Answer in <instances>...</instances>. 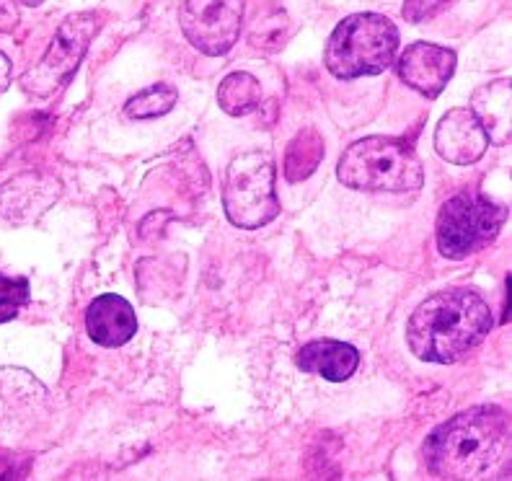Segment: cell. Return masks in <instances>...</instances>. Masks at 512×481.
<instances>
[{
	"instance_id": "cell-4",
	"label": "cell",
	"mask_w": 512,
	"mask_h": 481,
	"mask_svg": "<svg viewBox=\"0 0 512 481\" xmlns=\"http://www.w3.org/2000/svg\"><path fill=\"white\" fill-rule=\"evenodd\" d=\"M339 182L357 192H417L425 182L422 161L412 145L394 138H365L344 150Z\"/></svg>"
},
{
	"instance_id": "cell-17",
	"label": "cell",
	"mask_w": 512,
	"mask_h": 481,
	"mask_svg": "<svg viewBox=\"0 0 512 481\" xmlns=\"http://www.w3.org/2000/svg\"><path fill=\"white\" fill-rule=\"evenodd\" d=\"M179 101V91L171 83H153L132 96L125 104V114L130 119H156L169 114Z\"/></svg>"
},
{
	"instance_id": "cell-9",
	"label": "cell",
	"mask_w": 512,
	"mask_h": 481,
	"mask_svg": "<svg viewBox=\"0 0 512 481\" xmlns=\"http://www.w3.org/2000/svg\"><path fill=\"white\" fill-rule=\"evenodd\" d=\"M399 78L417 94L435 99L456 73V52L430 42L409 44L396 60Z\"/></svg>"
},
{
	"instance_id": "cell-16",
	"label": "cell",
	"mask_w": 512,
	"mask_h": 481,
	"mask_svg": "<svg viewBox=\"0 0 512 481\" xmlns=\"http://www.w3.org/2000/svg\"><path fill=\"white\" fill-rule=\"evenodd\" d=\"M218 104L231 117H246L262 107V83L244 70L225 75L218 88Z\"/></svg>"
},
{
	"instance_id": "cell-3",
	"label": "cell",
	"mask_w": 512,
	"mask_h": 481,
	"mask_svg": "<svg viewBox=\"0 0 512 481\" xmlns=\"http://www.w3.org/2000/svg\"><path fill=\"white\" fill-rule=\"evenodd\" d=\"M399 29L381 13H355L339 21L326 44L324 63L339 81L381 75L394 65Z\"/></svg>"
},
{
	"instance_id": "cell-22",
	"label": "cell",
	"mask_w": 512,
	"mask_h": 481,
	"mask_svg": "<svg viewBox=\"0 0 512 481\" xmlns=\"http://www.w3.org/2000/svg\"><path fill=\"white\" fill-rule=\"evenodd\" d=\"M11 86V60L0 52V96L6 94Z\"/></svg>"
},
{
	"instance_id": "cell-19",
	"label": "cell",
	"mask_w": 512,
	"mask_h": 481,
	"mask_svg": "<svg viewBox=\"0 0 512 481\" xmlns=\"http://www.w3.org/2000/svg\"><path fill=\"white\" fill-rule=\"evenodd\" d=\"M32 290L26 277H6L0 272V324H8L29 303Z\"/></svg>"
},
{
	"instance_id": "cell-15",
	"label": "cell",
	"mask_w": 512,
	"mask_h": 481,
	"mask_svg": "<svg viewBox=\"0 0 512 481\" xmlns=\"http://www.w3.org/2000/svg\"><path fill=\"white\" fill-rule=\"evenodd\" d=\"M324 138L313 127L300 130L288 145V153H285V163H282V171H285V179L293 184L306 182L308 176L316 174V169L324 161Z\"/></svg>"
},
{
	"instance_id": "cell-21",
	"label": "cell",
	"mask_w": 512,
	"mask_h": 481,
	"mask_svg": "<svg viewBox=\"0 0 512 481\" xmlns=\"http://www.w3.org/2000/svg\"><path fill=\"white\" fill-rule=\"evenodd\" d=\"M16 24H19L16 0H0V32H13Z\"/></svg>"
},
{
	"instance_id": "cell-23",
	"label": "cell",
	"mask_w": 512,
	"mask_h": 481,
	"mask_svg": "<svg viewBox=\"0 0 512 481\" xmlns=\"http://www.w3.org/2000/svg\"><path fill=\"white\" fill-rule=\"evenodd\" d=\"M21 3H24V6H29V8H37V6H42L44 0H21Z\"/></svg>"
},
{
	"instance_id": "cell-10",
	"label": "cell",
	"mask_w": 512,
	"mask_h": 481,
	"mask_svg": "<svg viewBox=\"0 0 512 481\" xmlns=\"http://www.w3.org/2000/svg\"><path fill=\"white\" fill-rule=\"evenodd\" d=\"M57 197V179L44 174H19L0 187V215L16 225L34 223L50 210Z\"/></svg>"
},
{
	"instance_id": "cell-13",
	"label": "cell",
	"mask_w": 512,
	"mask_h": 481,
	"mask_svg": "<svg viewBox=\"0 0 512 481\" xmlns=\"http://www.w3.org/2000/svg\"><path fill=\"white\" fill-rule=\"evenodd\" d=\"M295 365L303 373L319 375L331 383H342L352 378L360 365V352L352 344L337 342V339H316V342L300 347L295 355Z\"/></svg>"
},
{
	"instance_id": "cell-20",
	"label": "cell",
	"mask_w": 512,
	"mask_h": 481,
	"mask_svg": "<svg viewBox=\"0 0 512 481\" xmlns=\"http://www.w3.org/2000/svg\"><path fill=\"white\" fill-rule=\"evenodd\" d=\"M448 3L450 0H404L401 13H404V19L409 21V24H422V21L432 19L435 13L443 11Z\"/></svg>"
},
{
	"instance_id": "cell-12",
	"label": "cell",
	"mask_w": 512,
	"mask_h": 481,
	"mask_svg": "<svg viewBox=\"0 0 512 481\" xmlns=\"http://www.w3.org/2000/svg\"><path fill=\"white\" fill-rule=\"evenodd\" d=\"M86 332L101 347H122L138 334L135 308L122 295H99L86 311Z\"/></svg>"
},
{
	"instance_id": "cell-7",
	"label": "cell",
	"mask_w": 512,
	"mask_h": 481,
	"mask_svg": "<svg viewBox=\"0 0 512 481\" xmlns=\"http://www.w3.org/2000/svg\"><path fill=\"white\" fill-rule=\"evenodd\" d=\"M96 32H99V16L94 11L68 16L63 24L57 26L55 37H52L42 60L21 75V88L26 94L39 96V99L55 94L57 88L73 78Z\"/></svg>"
},
{
	"instance_id": "cell-8",
	"label": "cell",
	"mask_w": 512,
	"mask_h": 481,
	"mask_svg": "<svg viewBox=\"0 0 512 481\" xmlns=\"http://www.w3.org/2000/svg\"><path fill=\"white\" fill-rule=\"evenodd\" d=\"M244 8L246 0H184L179 26L194 50L220 57L238 42Z\"/></svg>"
},
{
	"instance_id": "cell-5",
	"label": "cell",
	"mask_w": 512,
	"mask_h": 481,
	"mask_svg": "<svg viewBox=\"0 0 512 481\" xmlns=\"http://www.w3.org/2000/svg\"><path fill=\"white\" fill-rule=\"evenodd\" d=\"M225 215L238 228L256 231L280 215L275 192V163L262 150H249L231 161L223 187Z\"/></svg>"
},
{
	"instance_id": "cell-1",
	"label": "cell",
	"mask_w": 512,
	"mask_h": 481,
	"mask_svg": "<svg viewBox=\"0 0 512 481\" xmlns=\"http://www.w3.org/2000/svg\"><path fill=\"white\" fill-rule=\"evenodd\" d=\"M494 319L479 293L450 288L430 295L406 321V344L422 363L450 365L469 355L492 332Z\"/></svg>"
},
{
	"instance_id": "cell-14",
	"label": "cell",
	"mask_w": 512,
	"mask_h": 481,
	"mask_svg": "<svg viewBox=\"0 0 512 481\" xmlns=\"http://www.w3.org/2000/svg\"><path fill=\"white\" fill-rule=\"evenodd\" d=\"M469 109L487 132L489 143H510V81H492L476 88Z\"/></svg>"
},
{
	"instance_id": "cell-18",
	"label": "cell",
	"mask_w": 512,
	"mask_h": 481,
	"mask_svg": "<svg viewBox=\"0 0 512 481\" xmlns=\"http://www.w3.org/2000/svg\"><path fill=\"white\" fill-rule=\"evenodd\" d=\"M288 34H290L288 13L275 11L272 16H264V19L256 21V26L251 29L249 39L254 47H259V50L277 52L285 47V39H288Z\"/></svg>"
},
{
	"instance_id": "cell-11",
	"label": "cell",
	"mask_w": 512,
	"mask_h": 481,
	"mask_svg": "<svg viewBox=\"0 0 512 481\" xmlns=\"http://www.w3.org/2000/svg\"><path fill=\"white\" fill-rule=\"evenodd\" d=\"M489 148V138L471 109H450L435 130V150L453 166H471Z\"/></svg>"
},
{
	"instance_id": "cell-6",
	"label": "cell",
	"mask_w": 512,
	"mask_h": 481,
	"mask_svg": "<svg viewBox=\"0 0 512 481\" xmlns=\"http://www.w3.org/2000/svg\"><path fill=\"white\" fill-rule=\"evenodd\" d=\"M507 220V207L476 192L450 197L438 215V249L448 259H466L492 244Z\"/></svg>"
},
{
	"instance_id": "cell-2",
	"label": "cell",
	"mask_w": 512,
	"mask_h": 481,
	"mask_svg": "<svg viewBox=\"0 0 512 481\" xmlns=\"http://www.w3.org/2000/svg\"><path fill=\"white\" fill-rule=\"evenodd\" d=\"M510 438V419L500 407L458 412L427 435L422 445L427 471L438 479H476L497 463Z\"/></svg>"
}]
</instances>
